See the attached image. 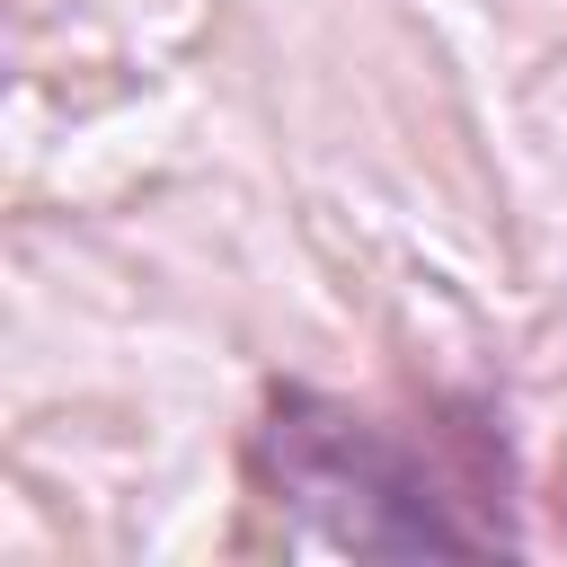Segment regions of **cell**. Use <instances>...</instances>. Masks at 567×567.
<instances>
[{
    "instance_id": "6da1fadb",
    "label": "cell",
    "mask_w": 567,
    "mask_h": 567,
    "mask_svg": "<svg viewBox=\"0 0 567 567\" xmlns=\"http://www.w3.org/2000/svg\"><path fill=\"white\" fill-rule=\"evenodd\" d=\"M257 470L284 505H301L337 549H514V523L496 514H461V478L416 452L408 434H390L381 416L346 408V399H310L284 390L266 434H257Z\"/></svg>"
}]
</instances>
